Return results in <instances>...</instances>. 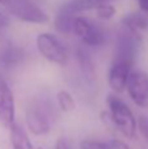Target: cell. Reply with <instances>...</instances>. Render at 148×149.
I'll list each match as a JSON object with an SVG mask.
<instances>
[{
  "label": "cell",
  "instance_id": "1",
  "mask_svg": "<svg viewBox=\"0 0 148 149\" xmlns=\"http://www.w3.org/2000/svg\"><path fill=\"white\" fill-rule=\"evenodd\" d=\"M108 113H109L112 124L127 139H134L136 136L138 131V124H136V118L133 114L128 105L119 98L117 94H109L108 95Z\"/></svg>",
  "mask_w": 148,
  "mask_h": 149
},
{
  "label": "cell",
  "instance_id": "13",
  "mask_svg": "<svg viewBox=\"0 0 148 149\" xmlns=\"http://www.w3.org/2000/svg\"><path fill=\"white\" fill-rule=\"evenodd\" d=\"M108 1L109 0H68L67 3L63 4V8H66L73 15H77V13L84 12V10L96 9L100 4Z\"/></svg>",
  "mask_w": 148,
  "mask_h": 149
},
{
  "label": "cell",
  "instance_id": "22",
  "mask_svg": "<svg viewBox=\"0 0 148 149\" xmlns=\"http://www.w3.org/2000/svg\"><path fill=\"white\" fill-rule=\"evenodd\" d=\"M138 4H139V8L143 12L148 13V0H138Z\"/></svg>",
  "mask_w": 148,
  "mask_h": 149
},
{
  "label": "cell",
  "instance_id": "12",
  "mask_svg": "<svg viewBox=\"0 0 148 149\" xmlns=\"http://www.w3.org/2000/svg\"><path fill=\"white\" fill-rule=\"evenodd\" d=\"M75 18H76V15H73L70 10H67L66 8L62 7L54 18L55 29L63 34L73 33V21H75Z\"/></svg>",
  "mask_w": 148,
  "mask_h": 149
},
{
  "label": "cell",
  "instance_id": "19",
  "mask_svg": "<svg viewBox=\"0 0 148 149\" xmlns=\"http://www.w3.org/2000/svg\"><path fill=\"white\" fill-rule=\"evenodd\" d=\"M10 25V18L9 16L7 15V13L1 12L0 10V34L3 33V31H5L8 28H9Z\"/></svg>",
  "mask_w": 148,
  "mask_h": 149
},
{
  "label": "cell",
  "instance_id": "3",
  "mask_svg": "<svg viewBox=\"0 0 148 149\" xmlns=\"http://www.w3.org/2000/svg\"><path fill=\"white\" fill-rule=\"evenodd\" d=\"M7 9L15 18L28 24H46L49 15L30 0H8Z\"/></svg>",
  "mask_w": 148,
  "mask_h": 149
},
{
  "label": "cell",
  "instance_id": "18",
  "mask_svg": "<svg viewBox=\"0 0 148 149\" xmlns=\"http://www.w3.org/2000/svg\"><path fill=\"white\" fill-rule=\"evenodd\" d=\"M136 124H138V130L140 131V134L148 140V116H139V119L136 120Z\"/></svg>",
  "mask_w": 148,
  "mask_h": 149
},
{
  "label": "cell",
  "instance_id": "2",
  "mask_svg": "<svg viewBox=\"0 0 148 149\" xmlns=\"http://www.w3.org/2000/svg\"><path fill=\"white\" fill-rule=\"evenodd\" d=\"M36 45L38 52L47 60L57 65H66L68 60V54L64 45L58 37L51 33H39L36 38Z\"/></svg>",
  "mask_w": 148,
  "mask_h": 149
},
{
  "label": "cell",
  "instance_id": "17",
  "mask_svg": "<svg viewBox=\"0 0 148 149\" xmlns=\"http://www.w3.org/2000/svg\"><path fill=\"white\" fill-rule=\"evenodd\" d=\"M80 149H112L109 143L94 139H85L80 143Z\"/></svg>",
  "mask_w": 148,
  "mask_h": 149
},
{
  "label": "cell",
  "instance_id": "4",
  "mask_svg": "<svg viewBox=\"0 0 148 149\" xmlns=\"http://www.w3.org/2000/svg\"><path fill=\"white\" fill-rule=\"evenodd\" d=\"M73 33L81 39L84 45L89 47H100L106 42L104 30L83 16H76L73 21Z\"/></svg>",
  "mask_w": 148,
  "mask_h": 149
},
{
  "label": "cell",
  "instance_id": "16",
  "mask_svg": "<svg viewBox=\"0 0 148 149\" xmlns=\"http://www.w3.org/2000/svg\"><path fill=\"white\" fill-rule=\"evenodd\" d=\"M96 15L101 20H110L115 15V8L109 3H102L96 8Z\"/></svg>",
  "mask_w": 148,
  "mask_h": 149
},
{
  "label": "cell",
  "instance_id": "8",
  "mask_svg": "<svg viewBox=\"0 0 148 149\" xmlns=\"http://www.w3.org/2000/svg\"><path fill=\"white\" fill-rule=\"evenodd\" d=\"M16 123L15 95L9 85L0 77V124L9 130Z\"/></svg>",
  "mask_w": 148,
  "mask_h": 149
},
{
  "label": "cell",
  "instance_id": "24",
  "mask_svg": "<svg viewBox=\"0 0 148 149\" xmlns=\"http://www.w3.org/2000/svg\"><path fill=\"white\" fill-rule=\"evenodd\" d=\"M36 149H42V148H36Z\"/></svg>",
  "mask_w": 148,
  "mask_h": 149
},
{
  "label": "cell",
  "instance_id": "21",
  "mask_svg": "<svg viewBox=\"0 0 148 149\" xmlns=\"http://www.w3.org/2000/svg\"><path fill=\"white\" fill-rule=\"evenodd\" d=\"M109 144H110V147H112V149H131L127 143H125L121 139H113Z\"/></svg>",
  "mask_w": 148,
  "mask_h": 149
},
{
  "label": "cell",
  "instance_id": "5",
  "mask_svg": "<svg viewBox=\"0 0 148 149\" xmlns=\"http://www.w3.org/2000/svg\"><path fill=\"white\" fill-rule=\"evenodd\" d=\"M128 97L138 107L148 109V73L142 70H133L126 84Z\"/></svg>",
  "mask_w": 148,
  "mask_h": 149
},
{
  "label": "cell",
  "instance_id": "14",
  "mask_svg": "<svg viewBox=\"0 0 148 149\" xmlns=\"http://www.w3.org/2000/svg\"><path fill=\"white\" fill-rule=\"evenodd\" d=\"M75 56H76V60H77L79 67L83 71V73L85 74V77L92 80L94 77V64H93L91 54L85 49H83V47H77L75 52Z\"/></svg>",
  "mask_w": 148,
  "mask_h": 149
},
{
  "label": "cell",
  "instance_id": "20",
  "mask_svg": "<svg viewBox=\"0 0 148 149\" xmlns=\"http://www.w3.org/2000/svg\"><path fill=\"white\" fill-rule=\"evenodd\" d=\"M54 149H71L70 140H68L67 137H64V136H60L59 139L57 140V143H55Z\"/></svg>",
  "mask_w": 148,
  "mask_h": 149
},
{
  "label": "cell",
  "instance_id": "11",
  "mask_svg": "<svg viewBox=\"0 0 148 149\" xmlns=\"http://www.w3.org/2000/svg\"><path fill=\"white\" fill-rule=\"evenodd\" d=\"M9 132L12 149H36L31 144L29 135L18 123L13 124L9 128Z\"/></svg>",
  "mask_w": 148,
  "mask_h": 149
},
{
  "label": "cell",
  "instance_id": "9",
  "mask_svg": "<svg viewBox=\"0 0 148 149\" xmlns=\"http://www.w3.org/2000/svg\"><path fill=\"white\" fill-rule=\"evenodd\" d=\"M122 28L135 36L142 37V33L148 29V20L142 13H128L122 18Z\"/></svg>",
  "mask_w": 148,
  "mask_h": 149
},
{
  "label": "cell",
  "instance_id": "10",
  "mask_svg": "<svg viewBox=\"0 0 148 149\" xmlns=\"http://www.w3.org/2000/svg\"><path fill=\"white\" fill-rule=\"evenodd\" d=\"M25 59V52H24V49L17 46H13V45H9V46L4 47L0 52V63L4 65L5 68H13L16 65L21 64Z\"/></svg>",
  "mask_w": 148,
  "mask_h": 149
},
{
  "label": "cell",
  "instance_id": "7",
  "mask_svg": "<svg viewBox=\"0 0 148 149\" xmlns=\"http://www.w3.org/2000/svg\"><path fill=\"white\" fill-rule=\"evenodd\" d=\"M28 130L36 136H45L50 132V119L45 109L38 103H31L25 113Z\"/></svg>",
  "mask_w": 148,
  "mask_h": 149
},
{
  "label": "cell",
  "instance_id": "15",
  "mask_svg": "<svg viewBox=\"0 0 148 149\" xmlns=\"http://www.w3.org/2000/svg\"><path fill=\"white\" fill-rule=\"evenodd\" d=\"M57 102H58V106L62 111L64 113H71V111L75 110L76 107V102H75V98L73 95L71 94L70 92L67 90H59L57 92Z\"/></svg>",
  "mask_w": 148,
  "mask_h": 149
},
{
  "label": "cell",
  "instance_id": "6",
  "mask_svg": "<svg viewBox=\"0 0 148 149\" xmlns=\"http://www.w3.org/2000/svg\"><path fill=\"white\" fill-rule=\"evenodd\" d=\"M134 62L125 59H118L114 58L112 62V65L108 72V82H109L110 89L114 93H122L126 89L128 76H130Z\"/></svg>",
  "mask_w": 148,
  "mask_h": 149
},
{
  "label": "cell",
  "instance_id": "23",
  "mask_svg": "<svg viewBox=\"0 0 148 149\" xmlns=\"http://www.w3.org/2000/svg\"><path fill=\"white\" fill-rule=\"evenodd\" d=\"M8 0H0V4H4L5 5V3H7Z\"/></svg>",
  "mask_w": 148,
  "mask_h": 149
}]
</instances>
